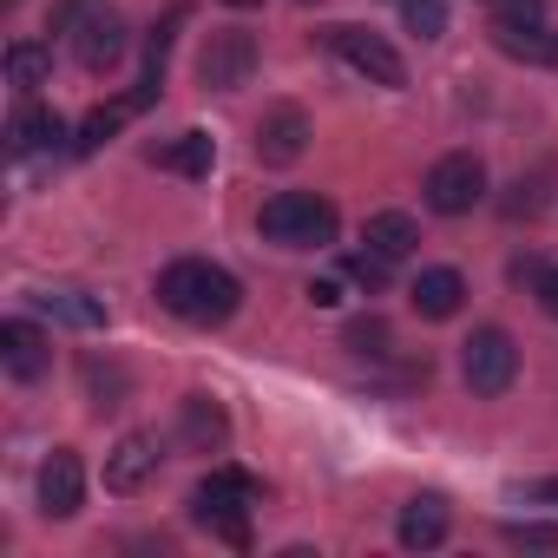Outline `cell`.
<instances>
[{
    "mask_svg": "<svg viewBox=\"0 0 558 558\" xmlns=\"http://www.w3.org/2000/svg\"><path fill=\"white\" fill-rule=\"evenodd\" d=\"M73 53H80L86 73H112V66L125 60V21H119L112 8L80 14V27H73Z\"/></svg>",
    "mask_w": 558,
    "mask_h": 558,
    "instance_id": "cell-9",
    "label": "cell"
},
{
    "mask_svg": "<svg viewBox=\"0 0 558 558\" xmlns=\"http://www.w3.org/2000/svg\"><path fill=\"white\" fill-rule=\"evenodd\" d=\"M310 151V112L303 106H269L256 125V158L263 165H296Z\"/></svg>",
    "mask_w": 558,
    "mask_h": 558,
    "instance_id": "cell-10",
    "label": "cell"
},
{
    "mask_svg": "<svg viewBox=\"0 0 558 558\" xmlns=\"http://www.w3.org/2000/svg\"><path fill=\"white\" fill-rule=\"evenodd\" d=\"M493 47L532 66H558V34H545L538 21H493Z\"/></svg>",
    "mask_w": 558,
    "mask_h": 558,
    "instance_id": "cell-17",
    "label": "cell"
},
{
    "mask_svg": "<svg viewBox=\"0 0 558 558\" xmlns=\"http://www.w3.org/2000/svg\"><path fill=\"white\" fill-rule=\"evenodd\" d=\"M388 269H395V263H388L381 250H349V256H342V276H349V283H362V290H388Z\"/></svg>",
    "mask_w": 558,
    "mask_h": 558,
    "instance_id": "cell-23",
    "label": "cell"
},
{
    "mask_svg": "<svg viewBox=\"0 0 558 558\" xmlns=\"http://www.w3.org/2000/svg\"><path fill=\"white\" fill-rule=\"evenodd\" d=\"M460 375H466V388L473 395H486V401H499L512 381H519V342L506 336V329H473L466 342H460Z\"/></svg>",
    "mask_w": 558,
    "mask_h": 558,
    "instance_id": "cell-4",
    "label": "cell"
},
{
    "mask_svg": "<svg viewBox=\"0 0 558 558\" xmlns=\"http://www.w3.org/2000/svg\"><path fill=\"white\" fill-rule=\"evenodd\" d=\"M323 40H329V53H336V60H349L362 80H375V86H388V93H401V86H408V60H401L381 34H368V27H329Z\"/></svg>",
    "mask_w": 558,
    "mask_h": 558,
    "instance_id": "cell-5",
    "label": "cell"
},
{
    "mask_svg": "<svg viewBox=\"0 0 558 558\" xmlns=\"http://www.w3.org/2000/svg\"><path fill=\"white\" fill-rule=\"evenodd\" d=\"M158 480V434H125L112 453H106V493H145Z\"/></svg>",
    "mask_w": 558,
    "mask_h": 558,
    "instance_id": "cell-12",
    "label": "cell"
},
{
    "mask_svg": "<svg viewBox=\"0 0 558 558\" xmlns=\"http://www.w3.org/2000/svg\"><path fill=\"white\" fill-rule=\"evenodd\" d=\"M538 310L558 323V269H545V276H538Z\"/></svg>",
    "mask_w": 558,
    "mask_h": 558,
    "instance_id": "cell-28",
    "label": "cell"
},
{
    "mask_svg": "<svg viewBox=\"0 0 558 558\" xmlns=\"http://www.w3.org/2000/svg\"><path fill=\"white\" fill-rule=\"evenodd\" d=\"M0 362H8L14 381H40V375L53 368V342H47V329L27 323V316L0 323Z\"/></svg>",
    "mask_w": 558,
    "mask_h": 558,
    "instance_id": "cell-11",
    "label": "cell"
},
{
    "mask_svg": "<svg viewBox=\"0 0 558 558\" xmlns=\"http://www.w3.org/2000/svg\"><path fill=\"white\" fill-rule=\"evenodd\" d=\"M545 0H499V21H538Z\"/></svg>",
    "mask_w": 558,
    "mask_h": 558,
    "instance_id": "cell-27",
    "label": "cell"
},
{
    "mask_svg": "<svg viewBox=\"0 0 558 558\" xmlns=\"http://www.w3.org/2000/svg\"><path fill=\"white\" fill-rule=\"evenodd\" d=\"M151 165H165V171H178V178H210L217 138H210V132H184V138H171V145H158Z\"/></svg>",
    "mask_w": 558,
    "mask_h": 558,
    "instance_id": "cell-19",
    "label": "cell"
},
{
    "mask_svg": "<svg viewBox=\"0 0 558 558\" xmlns=\"http://www.w3.org/2000/svg\"><path fill=\"white\" fill-rule=\"evenodd\" d=\"M53 323H73V329H106V303H93L86 290H40L34 296Z\"/></svg>",
    "mask_w": 558,
    "mask_h": 558,
    "instance_id": "cell-21",
    "label": "cell"
},
{
    "mask_svg": "<svg viewBox=\"0 0 558 558\" xmlns=\"http://www.w3.org/2000/svg\"><path fill=\"white\" fill-rule=\"evenodd\" d=\"M414 310L427 316V323H447V316H460V303H466V276L453 269V263H434V269H421L414 276Z\"/></svg>",
    "mask_w": 558,
    "mask_h": 558,
    "instance_id": "cell-15",
    "label": "cell"
},
{
    "mask_svg": "<svg viewBox=\"0 0 558 558\" xmlns=\"http://www.w3.org/2000/svg\"><path fill=\"white\" fill-rule=\"evenodd\" d=\"M250 73H256V40H250L243 27H223V34L204 40L197 80H204L210 93H236V86H250Z\"/></svg>",
    "mask_w": 558,
    "mask_h": 558,
    "instance_id": "cell-7",
    "label": "cell"
},
{
    "mask_svg": "<svg viewBox=\"0 0 558 558\" xmlns=\"http://www.w3.org/2000/svg\"><path fill=\"white\" fill-rule=\"evenodd\" d=\"M506 538L519 551H558V525H545V519H519V525H506Z\"/></svg>",
    "mask_w": 558,
    "mask_h": 558,
    "instance_id": "cell-26",
    "label": "cell"
},
{
    "mask_svg": "<svg viewBox=\"0 0 558 558\" xmlns=\"http://www.w3.org/2000/svg\"><path fill=\"white\" fill-rule=\"evenodd\" d=\"M60 138H66V125H60V112L53 106H14V119H8V158H34V151H60Z\"/></svg>",
    "mask_w": 558,
    "mask_h": 558,
    "instance_id": "cell-14",
    "label": "cell"
},
{
    "mask_svg": "<svg viewBox=\"0 0 558 558\" xmlns=\"http://www.w3.org/2000/svg\"><path fill=\"white\" fill-rule=\"evenodd\" d=\"M447 525H453V519H447V499H440V493H421V499L401 506V525H395V532H401L408 551H434V545L447 538Z\"/></svg>",
    "mask_w": 558,
    "mask_h": 558,
    "instance_id": "cell-16",
    "label": "cell"
},
{
    "mask_svg": "<svg viewBox=\"0 0 558 558\" xmlns=\"http://www.w3.org/2000/svg\"><path fill=\"white\" fill-rule=\"evenodd\" d=\"M47 73H53V53H47L40 40H14V47H8V86H14V93L47 86Z\"/></svg>",
    "mask_w": 558,
    "mask_h": 558,
    "instance_id": "cell-22",
    "label": "cell"
},
{
    "mask_svg": "<svg viewBox=\"0 0 558 558\" xmlns=\"http://www.w3.org/2000/svg\"><path fill=\"white\" fill-rule=\"evenodd\" d=\"M538 276H545L538 256H519V263H512V283H532V290H538Z\"/></svg>",
    "mask_w": 558,
    "mask_h": 558,
    "instance_id": "cell-30",
    "label": "cell"
},
{
    "mask_svg": "<svg viewBox=\"0 0 558 558\" xmlns=\"http://www.w3.org/2000/svg\"><path fill=\"white\" fill-rule=\"evenodd\" d=\"M80 506H86V466H80L73 447H53L40 460V512L47 519H73Z\"/></svg>",
    "mask_w": 558,
    "mask_h": 558,
    "instance_id": "cell-8",
    "label": "cell"
},
{
    "mask_svg": "<svg viewBox=\"0 0 558 558\" xmlns=\"http://www.w3.org/2000/svg\"><path fill=\"white\" fill-rule=\"evenodd\" d=\"M158 303H165L171 316L197 323V329H217V323H230V316H236L243 283H236L230 269L204 263V256H178V263H165V269H158Z\"/></svg>",
    "mask_w": 558,
    "mask_h": 558,
    "instance_id": "cell-1",
    "label": "cell"
},
{
    "mask_svg": "<svg viewBox=\"0 0 558 558\" xmlns=\"http://www.w3.org/2000/svg\"><path fill=\"white\" fill-rule=\"evenodd\" d=\"M0 8H14V0H0Z\"/></svg>",
    "mask_w": 558,
    "mask_h": 558,
    "instance_id": "cell-33",
    "label": "cell"
},
{
    "mask_svg": "<svg viewBox=\"0 0 558 558\" xmlns=\"http://www.w3.org/2000/svg\"><path fill=\"white\" fill-rule=\"evenodd\" d=\"M538 499H558V480H538Z\"/></svg>",
    "mask_w": 558,
    "mask_h": 558,
    "instance_id": "cell-31",
    "label": "cell"
},
{
    "mask_svg": "<svg viewBox=\"0 0 558 558\" xmlns=\"http://www.w3.org/2000/svg\"><path fill=\"white\" fill-rule=\"evenodd\" d=\"M178 440H184L191 453H223V440H230L223 401H217V395H184V401H178Z\"/></svg>",
    "mask_w": 558,
    "mask_h": 558,
    "instance_id": "cell-13",
    "label": "cell"
},
{
    "mask_svg": "<svg viewBox=\"0 0 558 558\" xmlns=\"http://www.w3.org/2000/svg\"><path fill=\"white\" fill-rule=\"evenodd\" d=\"M427 210L434 217H466L480 197H486V165L473 158V151H447L434 171H427Z\"/></svg>",
    "mask_w": 558,
    "mask_h": 558,
    "instance_id": "cell-6",
    "label": "cell"
},
{
    "mask_svg": "<svg viewBox=\"0 0 558 558\" xmlns=\"http://www.w3.org/2000/svg\"><path fill=\"white\" fill-rule=\"evenodd\" d=\"M263 499V486H256V473H243V466H210V480L191 493V519L197 525H210L223 545H250V506Z\"/></svg>",
    "mask_w": 558,
    "mask_h": 558,
    "instance_id": "cell-2",
    "label": "cell"
},
{
    "mask_svg": "<svg viewBox=\"0 0 558 558\" xmlns=\"http://www.w3.org/2000/svg\"><path fill=\"white\" fill-rule=\"evenodd\" d=\"M388 342H395V336H388V323H381V316L349 323V349H355V355H388Z\"/></svg>",
    "mask_w": 558,
    "mask_h": 558,
    "instance_id": "cell-25",
    "label": "cell"
},
{
    "mask_svg": "<svg viewBox=\"0 0 558 558\" xmlns=\"http://www.w3.org/2000/svg\"><path fill=\"white\" fill-rule=\"evenodd\" d=\"M310 303H316V310H336V303H342V283H336V276H323V283H310Z\"/></svg>",
    "mask_w": 558,
    "mask_h": 558,
    "instance_id": "cell-29",
    "label": "cell"
},
{
    "mask_svg": "<svg viewBox=\"0 0 558 558\" xmlns=\"http://www.w3.org/2000/svg\"><path fill=\"white\" fill-rule=\"evenodd\" d=\"M256 230H263L269 243H283V250H323V243H336L342 217H336V204L316 197V191H276V197L256 210Z\"/></svg>",
    "mask_w": 558,
    "mask_h": 558,
    "instance_id": "cell-3",
    "label": "cell"
},
{
    "mask_svg": "<svg viewBox=\"0 0 558 558\" xmlns=\"http://www.w3.org/2000/svg\"><path fill=\"white\" fill-rule=\"evenodd\" d=\"M138 112H145V106H138L132 93H125V99H112V106H93V112L80 119V138H73V151H80V158H86V151H99V145H106V138H112L125 119H138Z\"/></svg>",
    "mask_w": 558,
    "mask_h": 558,
    "instance_id": "cell-20",
    "label": "cell"
},
{
    "mask_svg": "<svg viewBox=\"0 0 558 558\" xmlns=\"http://www.w3.org/2000/svg\"><path fill=\"white\" fill-rule=\"evenodd\" d=\"M401 21H408L421 40H440V34H447V0H401Z\"/></svg>",
    "mask_w": 558,
    "mask_h": 558,
    "instance_id": "cell-24",
    "label": "cell"
},
{
    "mask_svg": "<svg viewBox=\"0 0 558 558\" xmlns=\"http://www.w3.org/2000/svg\"><path fill=\"white\" fill-rule=\"evenodd\" d=\"M362 243H368V250H381L388 263H401V256H414V243H421V223H414L408 210H375V217L362 223Z\"/></svg>",
    "mask_w": 558,
    "mask_h": 558,
    "instance_id": "cell-18",
    "label": "cell"
},
{
    "mask_svg": "<svg viewBox=\"0 0 558 558\" xmlns=\"http://www.w3.org/2000/svg\"><path fill=\"white\" fill-rule=\"evenodd\" d=\"M230 8H256V0H230Z\"/></svg>",
    "mask_w": 558,
    "mask_h": 558,
    "instance_id": "cell-32",
    "label": "cell"
}]
</instances>
